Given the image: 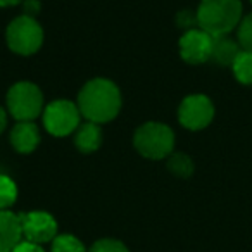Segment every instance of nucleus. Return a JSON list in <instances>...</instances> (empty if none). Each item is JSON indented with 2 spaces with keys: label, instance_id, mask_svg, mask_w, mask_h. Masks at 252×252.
Wrapping results in <instances>:
<instances>
[{
  "label": "nucleus",
  "instance_id": "19",
  "mask_svg": "<svg viewBox=\"0 0 252 252\" xmlns=\"http://www.w3.org/2000/svg\"><path fill=\"white\" fill-rule=\"evenodd\" d=\"M88 252H130L126 249V245L114 238H102V240L95 242L90 247Z\"/></svg>",
  "mask_w": 252,
  "mask_h": 252
},
{
  "label": "nucleus",
  "instance_id": "14",
  "mask_svg": "<svg viewBox=\"0 0 252 252\" xmlns=\"http://www.w3.org/2000/svg\"><path fill=\"white\" fill-rule=\"evenodd\" d=\"M231 69H233L235 78L242 85H252V52L242 50L235 59Z\"/></svg>",
  "mask_w": 252,
  "mask_h": 252
},
{
  "label": "nucleus",
  "instance_id": "24",
  "mask_svg": "<svg viewBox=\"0 0 252 252\" xmlns=\"http://www.w3.org/2000/svg\"><path fill=\"white\" fill-rule=\"evenodd\" d=\"M251 4H252V0H251Z\"/></svg>",
  "mask_w": 252,
  "mask_h": 252
},
{
  "label": "nucleus",
  "instance_id": "21",
  "mask_svg": "<svg viewBox=\"0 0 252 252\" xmlns=\"http://www.w3.org/2000/svg\"><path fill=\"white\" fill-rule=\"evenodd\" d=\"M12 252H45V251L40 247V244H33V242L25 240V242H21Z\"/></svg>",
  "mask_w": 252,
  "mask_h": 252
},
{
  "label": "nucleus",
  "instance_id": "5",
  "mask_svg": "<svg viewBox=\"0 0 252 252\" xmlns=\"http://www.w3.org/2000/svg\"><path fill=\"white\" fill-rule=\"evenodd\" d=\"M43 30L32 16H19L7 28V45L19 56H32L42 47Z\"/></svg>",
  "mask_w": 252,
  "mask_h": 252
},
{
  "label": "nucleus",
  "instance_id": "7",
  "mask_svg": "<svg viewBox=\"0 0 252 252\" xmlns=\"http://www.w3.org/2000/svg\"><path fill=\"white\" fill-rule=\"evenodd\" d=\"M214 118V105L209 97L202 94H193L183 98L178 109V119L187 130H202L211 125Z\"/></svg>",
  "mask_w": 252,
  "mask_h": 252
},
{
  "label": "nucleus",
  "instance_id": "17",
  "mask_svg": "<svg viewBox=\"0 0 252 252\" xmlns=\"http://www.w3.org/2000/svg\"><path fill=\"white\" fill-rule=\"evenodd\" d=\"M52 252H87L74 235H57L54 238Z\"/></svg>",
  "mask_w": 252,
  "mask_h": 252
},
{
  "label": "nucleus",
  "instance_id": "11",
  "mask_svg": "<svg viewBox=\"0 0 252 252\" xmlns=\"http://www.w3.org/2000/svg\"><path fill=\"white\" fill-rule=\"evenodd\" d=\"M11 144L19 154H30V152H33L40 144L38 126L33 121L18 123L11 131Z\"/></svg>",
  "mask_w": 252,
  "mask_h": 252
},
{
  "label": "nucleus",
  "instance_id": "15",
  "mask_svg": "<svg viewBox=\"0 0 252 252\" xmlns=\"http://www.w3.org/2000/svg\"><path fill=\"white\" fill-rule=\"evenodd\" d=\"M168 168H169V171L175 176H178V178H189L193 173V162L187 154L176 152V154H171V158H169Z\"/></svg>",
  "mask_w": 252,
  "mask_h": 252
},
{
  "label": "nucleus",
  "instance_id": "10",
  "mask_svg": "<svg viewBox=\"0 0 252 252\" xmlns=\"http://www.w3.org/2000/svg\"><path fill=\"white\" fill-rule=\"evenodd\" d=\"M23 238L21 216L11 211H0V252H12Z\"/></svg>",
  "mask_w": 252,
  "mask_h": 252
},
{
  "label": "nucleus",
  "instance_id": "1",
  "mask_svg": "<svg viewBox=\"0 0 252 252\" xmlns=\"http://www.w3.org/2000/svg\"><path fill=\"white\" fill-rule=\"evenodd\" d=\"M78 109L90 123H109L121 109L119 88L105 78L90 80L78 95Z\"/></svg>",
  "mask_w": 252,
  "mask_h": 252
},
{
  "label": "nucleus",
  "instance_id": "22",
  "mask_svg": "<svg viewBox=\"0 0 252 252\" xmlns=\"http://www.w3.org/2000/svg\"><path fill=\"white\" fill-rule=\"evenodd\" d=\"M5 125H7V116H5V111L0 107V133L5 130Z\"/></svg>",
  "mask_w": 252,
  "mask_h": 252
},
{
  "label": "nucleus",
  "instance_id": "13",
  "mask_svg": "<svg viewBox=\"0 0 252 252\" xmlns=\"http://www.w3.org/2000/svg\"><path fill=\"white\" fill-rule=\"evenodd\" d=\"M74 144H76L78 151L83 154H90L95 152L102 144V130L97 123H85V125L78 126L76 135H74Z\"/></svg>",
  "mask_w": 252,
  "mask_h": 252
},
{
  "label": "nucleus",
  "instance_id": "6",
  "mask_svg": "<svg viewBox=\"0 0 252 252\" xmlns=\"http://www.w3.org/2000/svg\"><path fill=\"white\" fill-rule=\"evenodd\" d=\"M80 109L69 100H56L43 109V125L54 137H66L80 126Z\"/></svg>",
  "mask_w": 252,
  "mask_h": 252
},
{
  "label": "nucleus",
  "instance_id": "9",
  "mask_svg": "<svg viewBox=\"0 0 252 252\" xmlns=\"http://www.w3.org/2000/svg\"><path fill=\"white\" fill-rule=\"evenodd\" d=\"M180 54L189 64H202L211 59L213 54V36L200 28L185 32L180 38Z\"/></svg>",
  "mask_w": 252,
  "mask_h": 252
},
{
  "label": "nucleus",
  "instance_id": "4",
  "mask_svg": "<svg viewBox=\"0 0 252 252\" xmlns=\"http://www.w3.org/2000/svg\"><path fill=\"white\" fill-rule=\"evenodd\" d=\"M9 112L21 121H33L43 111V95L36 85L30 81H19L11 87L7 94Z\"/></svg>",
  "mask_w": 252,
  "mask_h": 252
},
{
  "label": "nucleus",
  "instance_id": "12",
  "mask_svg": "<svg viewBox=\"0 0 252 252\" xmlns=\"http://www.w3.org/2000/svg\"><path fill=\"white\" fill-rule=\"evenodd\" d=\"M242 52V47L237 40L230 38L228 35L213 36V54L211 61L220 66H233L237 56Z\"/></svg>",
  "mask_w": 252,
  "mask_h": 252
},
{
  "label": "nucleus",
  "instance_id": "16",
  "mask_svg": "<svg viewBox=\"0 0 252 252\" xmlns=\"http://www.w3.org/2000/svg\"><path fill=\"white\" fill-rule=\"evenodd\" d=\"M18 199V187L7 175H0V211H7Z\"/></svg>",
  "mask_w": 252,
  "mask_h": 252
},
{
  "label": "nucleus",
  "instance_id": "3",
  "mask_svg": "<svg viewBox=\"0 0 252 252\" xmlns=\"http://www.w3.org/2000/svg\"><path fill=\"white\" fill-rule=\"evenodd\" d=\"M135 149L144 158L149 159H164L173 154L175 149V133L169 126L162 123H145L135 131L133 138Z\"/></svg>",
  "mask_w": 252,
  "mask_h": 252
},
{
  "label": "nucleus",
  "instance_id": "20",
  "mask_svg": "<svg viewBox=\"0 0 252 252\" xmlns=\"http://www.w3.org/2000/svg\"><path fill=\"white\" fill-rule=\"evenodd\" d=\"M176 21H178V25L182 26V28H187V32L189 30H193V26H199V23H197V12L195 14H192L190 11H182L178 14V18H176Z\"/></svg>",
  "mask_w": 252,
  "mask_h": 252
},
{
  "label": "nucleus",
  "instance_id": "18",
  "mask_svg": "<svg viewBox=\"0 0 252 252\" xmlns=\"http://www.w3.org/2000/svg\"><path fill=\"white\" fill-rule=\"evenodd\" d=\"M237 42L240 43L242 50L252 52V12L242 18L237 28Z\"/></svg>",
  "mask_w": 252,
  "mask_h": 252
},
{
  "label": "nucleus",
  "instance_id": "23",
  "mask_svg": "<svg viewBox=\"0 0 252 252\" xmlns=\"http://www.w3.org/2000/svg\"><path fill=\"white\" fill-rule=\"evenodd\" d=\"M21 0H0V7H11V5L19 4Z\"/></svg>",
  "mask_w": 252,
  "mask_h": 252
},
{
  "label": "nucleus",
  "instance_id": "2",
  "mask_svg": "<svg viewBox=\"0 0 252 252\" xmlns=\"http://www.w3.org/2000/svg\"><path fill=\"white\" fill-rule=\"evenodd\" d=\"M240 0H202L197 9L199 28L211 36H223L238 28L242 21Z\"/></svg>",
  "mask_w": 252,
  "mask_h": 252
},
{
  "label": "nucleus",
  "instance_id": "8",
  "mask_svg": "<svg viewBox=\"0 0 252 252\" xmlns=\"http://www.w3.org/2000/svg\"><path fill=\"white\" fill-rule=\"evenodd\" d=\"M23 237L33 244H47L57 237V221L45 211L21 214Z\"/></svg>",
  "mask_w": 252,
  "mask_h": 252
}]
</instances>
